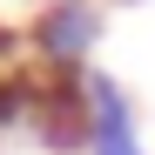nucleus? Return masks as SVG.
I'll list each match as a JSON object with an SVG mask.
<instances>
[{
	"mask_svg": "<svg viewBox=\"0 0 155 155\" xmlns=\"http://www.w3.org/2000/svg\"><path fill=\"white\" fill-rule=\"evenodd\" d=\"M94 41H101V7L94 0H47L41 20L27 27V47L47 61V74H81Z\"/></svg>",
	"mask_w": 155,
	"mask_h": 155,
	"instance_id": "obj_1",
	"label": "nucleus"
},
{
	"mask_svg": "<svg viewBox=\"0 0 155 155\" xmlns=\"http://www.w3.org/2000/svg\"><path fill=\"white\" fill-rule=\"evenodd\" d=\"M81 94H88V155H142L135 142V108L115 74H81Z\"/></svg>",
	"mask_w": 155,
	"mask_h": 155,
	"instance_id": "obj_2",
	"label": "nucleus"
},
{
	"mask_svg": "<svg viewBox=\"0 0 155 155\" xmlns=\"http://www.w3.org/2000/svg\"><path fill=\"white\" fill-rule=\"evenodd\" d=\"M34 94H41V81H20V74H7V81H0V135L34 121Z\"/></svg>",
	"mask_w": 155,
	"mask_h": 155,
	"instance_id": "obj_3",
	"label": "nucleus"
},
{
	"mask_svg": "<svg viewBox=\"0 0 155 155\" xmlns=\"http://www.w3.org/2000/svg\"><path fill=\"white\" fill-rule=\"evenodd\" d=\"M14 61H20V34H14V27H0V81H7V68H14Z\"/></svg>",
	"mask_w": 155,
	"mask_h": 155,
	"instance_id": "obj_4",
	"label": "nucleus"
}]
</instances>
